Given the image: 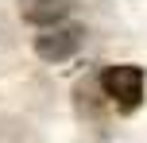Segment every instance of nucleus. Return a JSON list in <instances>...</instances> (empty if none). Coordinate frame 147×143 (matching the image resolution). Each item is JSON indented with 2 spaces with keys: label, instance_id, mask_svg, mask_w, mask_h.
I'll use <instances>...</instances> for the list:
<instances>
[{
  "label": "nucleus",
  "instance_id": "f257e3e1",
  "mask_svg": "<svg viewBox=\"0 0 147 143\" xmlns=\"http://www.w3.org/2000/svg\"><path fill=\"white\" fill-rule=\"evenodd\" d=\"M101 89H105V97H112V105L120 112L140 108V101H143V66H132V62L109 66L101 74Z\"/></svg>",
  "mask_w": 147,
  "mask_h": 143
},
{
  "label": "nucleus",
  "instance_id": "f03ea898",
  "mask_svg": "<svg viewBox=\"0 0 147 143\" xmlns=\"http://www.w3.org/2000/svg\"><path fill=\"white\" fill-rule=\"evenodd\" d=\"M81 43H85L81 23H58V27H47L43 35H35V54L43 62H66L81 50Z\"/></svg>",
  "mask_w": 147,
  "mask_h": 143
},
{
  "label": "nucleus",
  "instance_id": "7ed1b4c3",
  "mask_svg": "<svg viewBox=\"0 0 147 143\" xmlns=\"http://www.w3.org/2000/svg\"><path fill=\"white\" fill-rule=\"evenodd\" d=\"M74 0H20V12L27 23H39V27H58L62 19L70 15Z\"/></svg>",
  "mask_w": 147,
  "mask_h": 143
}]
</instances>
